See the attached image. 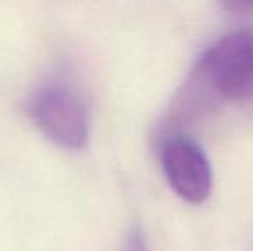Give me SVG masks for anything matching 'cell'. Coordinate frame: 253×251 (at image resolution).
Masks as SVG:
<instances>
[{
	"instance_id": "cell-1",
	"label": "cell",
	"mask_w": 253,
	"mask_h": 251,
	"mask_svg": "<svg viewBox=\"0 0 253 251\" xmlns=\"http://www.w3.org/2000/svg\"><path fill=\"white\" fill-rule=\"evenodd\" d=\"M253 100V30L240 28L224 35L198 57L186 83L172 100L166 117L170 127L188 124L222 102Z\"/></svg>"
},
{
	"instance_id": "cell-2",
	"label": "cell",
	"mask_w": 253,
	"mask_h": 251,
	"mask_svg": "<svg viewBox=\"0 0 253 251\" xmlns=\"http://www.w3.org/2000/svg\"><path fill=\"white\" fill-rule=\"evenodd\" d=\"M35 126L53 143L81 150L90 138V112L83 97L66 81L42 84L28 100Z\"/></svg>"
},
{
	"instance_id": "cell-3",
	"label": "cell",
	"mask_w": 253,
	"mask_h": 251,
	"mask_svg": "<svg viewBox=\"0 0 253 251\" xmlns=\"http://www.w3.org/2000/svg\"><path fill=\"white\" fill-rule=\"evenodd\" d=\"M160 164L167 182L177 196L193 205L207 201L212 193V165L197 140L179 131L164 136Z\"/></svg>"
},
{
	"instance_id": "cell-4",
	"label": "cell",
	"mask_w": 253,
	"mask_h": 251,
	"mask_svg": "<svg viewBox=\"0 0 253 251\" xmlns=\"http://www.w3.org/2000/svg\"><path fill=\"white\" fill-rule=\"evenodd\" d=\"M121 251H148L143 231H141L138 225H134V227H131L129 231H127Z\"/></svg>"
},
{
	"instance_id": "cell-5",
	"label": "cell",
	"mask_w": 253,
	"mask_h": 251,
	"mask_svg": "<svg viewBox=\"0 0 253 251\" xmlns=\"http://www.w3.org/2000/svg\"><path fill=\"white\" fill-rule=\"evenodd\" d=\"M222 7L229 12L234 14H253V2H241V0H234V2H224Z\"/></svg>"
}]
</instances>
